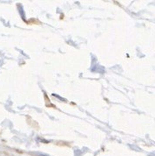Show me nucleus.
Instances as JSON below:
<instances>
[{
  "instance_id": "f257e3e1",
  "label": "nucleus",
  "mask_w": 155,
  "mask_h": 156,
  "mask_svg": "<svg viewBox=\"0 0 155 156\" xmlns=\"http://www.w3.org/2000/svg\"><path fill=\"white\" fill-rule=\"evenodd\" d=\"M38 155L39 156H48V155H43V154H38Z\"/></svg>"
}]
</instances>
